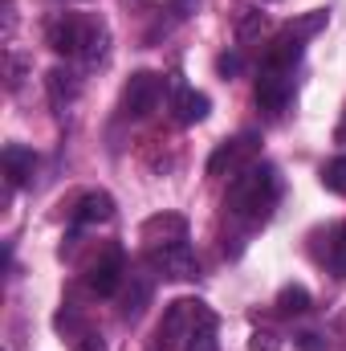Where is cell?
<instances>
[{
	"mask_svg": "<svg viewBox=\"0 0 346 351\" xmlns=\"http://www.w3.org/2000/svg\"><path fill=\"white\" fill-rule=\"evenodd\" d=\"M208 110H212V98H208L204 90H191V86L175 90V119H179L183 127L204 123V119H208Z\"/></svg>",
	"mask_w": 346,
	"mask_h": 351,
	"instance_id": "cell-13",
	"label": "cell"
},
{
	"mask_svg": "<svg viewBox=\"0 0 346 351\" xmlns=\"http://www.w3.org/2000/svg\"><path fill=\"white\" fill-rule=\"evenodd\" d=\"M257 156H261V135L245 131V135L220 143L208 156V176H241L249 164H257Z\"/></svg>",
	"mask_w": 346,
	"mask_h": 351,
	"instance_id": "cell-4",
	"label": "cell"
},
{
	"mask_svg": "<svg viewBox=\"0 0 346 351\" xmlns=\"http://www.w3.org/2000/svg\"><path fill=\"white\" fill-rule=\"evenodd\" d=\"M322 188L334 192V196H346V156H334V160L322 168Z\"/></svg>",
	"mask_w": 346,
	"mask_h": 351,
	"instance_id": "cell-19",
	"label": "cell"
},
{
	"mask_svg": "<svg viewBox=\"0 0 346 351\" xmlns=\"http://www.w3.org/2000/svg\"><path fill=\"white\" fill-rule=\"evenodd\" d=\"M127 294H122V319H139L143 306L151 302V278L147 274H127Z\"/></svg>",
	"mask_w": 346,
	"mask_h": 351,
	"instance_id": "cell-15",
	"label": "cell"
},
{
	"mask_svg": "<svg viewBox=\"0 0 346 351\" xmlns=\"http://www.w3.org/2000/svg\"><path fill=\"white\" fill-rule=\"evenodd\" d=\"M122 278H127L122 250H106V254L86 269V286H90V294H98V298H110V294L122 286Z\"/></svg>",
	"mask_w": 346,
	"mask_h": 351,
	"instance_id": "cell-9",
	"label": "cell"
},
{
	"mask_svg": "<svg viewBox=\"0 0 346 351\" xmlns=\"http://www.w3.org/2000/svg\"><path fill=\"white\" fill-rule=\"evenodd\" d=\"M147 265H151L155 274L172 278V282H191V278L200 274L196 254H191L187 241H175V245H163V250H147Z\"/></svg>",
	"mask_w": 346,
	"mask_h": 351,
	"instance_id": "cell-5",
	"label": "cell"
},
{
	"mask_svg": "<svg viewBox=\"0 0 346 351\" xmlns=\"http://www.w3.org/2000/svg\"><path fill=\"white\" fill-rule=\"evenodd\" d=\"M139 241H143V254L147 250H163L175 241H187V221L179 213H159V217H147L143 229H139Z\"/></svg>",
	"mask_w": 346,
	"mask_h": 351,
	"instance_id": "cell-7",
	"label": "cell"
},
{
	"mask_svg": "<svg viewBox=\"0 0 346 351\" xmlns=\"http://www.w3.org/2000/svg\"><path fill=\"white\" fill-rule=\"evenodd\" d=\"M261 33H265V12L241 4V8H237V37H241V41H257Z\"/></svg>",
	"mask_w": 346,
	"mask_h": 351,
	"instance_id": "cell-17",
	"label": "cell"
},
{
	"mask_svg": "<svg viewBox=\"0 0 346 351\" xmlns=\"http://www.w3.org/2000/svg\"><path fill=\"white\" fill-rule=\"evenodd\" d=\"M183 351H220L216 348V315H208V319L196 327V335L187 339V348Z\"/></svg>",
	"mask_w": 346,
	"mask_h": 351,
	"instance_id": "cell-20",
	"label": "cell"
},
{
	"mask_svg": "<svg viewBox=\"0 0 346 351\" xmlns=\"http://www.w3.org/2000/svg\"><path fill=\"white\" fill-rule=\"evenodd\" d=\"M37 172V156L21 143H8L4 147V176H8V188H25Z\"/></svg>",
	"mask_w": 346,
	"mask_h": 351,
	"instance_id": "cell-12",
	"label": "cell"
},
{
	"mask_svg": "<svg viewBox=\"0 0 346 351\" xmlns=\"http://www.w3.org/2000/svg\"><path fill=\"white\" fill-rule=\"evenodd\" d=\"M293 348L297 351H326V339L318 331H302V335H293Z\"/></svg>",
	"mask_w": 346,
	"mask_h": 351,
	"instance_id": "cell-22",
	"label": "cell"
},
{
	"mask_svg": "<svg viewBox=\"0 0 346 351\" xmlns=\"http://www.w3.org/2000/svg\"><path fill=\"white\" fill-rule=\"evenodd\" d=\"M45 41L53 53L62 58H82V62H98L110 45V29L102 16H82V12H57L45 25Z\"/></svg>",
	"mask_w": 346,
	"mask_h": 351,
	"instance_id": "cell-2",
	"label": "cell"
},
{
	"mask_svg": "<svg viewBox=\"0 0 346 351\" xmlns=\"http://www.w3.org/2000/svg\"><path fill=\"white\" fill-rule=\"evenodd\" d=\"M310 290L306 286H297V282H289V286H281V294H277V315L281 319H293V315H306L310 311Z\"/></svg>",
	"mask_w": 346,
	"mask_h": 351,
	"instance_id": "cell-16",
	"label": "cell"
},
{
	"mask_svg": "<svg viewBox=\"0 0 346 351\" xmlns=\"http://www.w3.org/2000/svg\"><path fill=\"white\" fill-rule=\"evenodd\" d=\"M0 8H4V37H12V29H16V0H0Z\"/></svg>",
	"mask_w": 346,
	"mask_h": 351,
	"instance_id": "cell-25",
	"label": "cell"
},
{
	"mask_svg": "<svg viewBox=\"0 0 346 351\" xmlns=\"http://www.w3.org/2000/svg\"><path fill=\"white\" fill-rule=\"evenodd\" d=\"M220 74H224V78L241 74V58H237V53H224V58H220Z\"/></svg>",
	"mask_w": 346,
	"mask_h": 351,
	"instance_id": "cell-26",
	"label": "cell"
},
{
	"mask_svg": "<svg viewBox=\"0 0 346 351\" xmlns=\"http://www.w3.org/2000/svg\"><path fill=\"white\" fill-rule=\"evenodd\" d=\"M212 311L200 302V298H179L163 311L159 327H155V351H183L187 339L196 335V327L208 319Z\"/></svg>",
	"mask_w": 346,
	"mask_h": 351,
	"instance_id": "cell-3",
	"label": "cell"
},
{
	"mask_svg": "<svg viewBox=\"0 0 346 351\" xmlns=\"http://www.w3.org/2000/svg\"><path fill=\"white\" fill-rule=\"evenodd\" d=\"M57 327L66 331V339H70V351H106V339L94 331V327H86L74 311H66V315H57Z\"/></svg>",
	"mask_w": 346,
	"mask_h": 351,
	"instance_id": "cell-11",
	"label": "cell"
},
{
	"mask_svg": "<svg viewBox=\"0 0 346 351\" xmlns=\"http://www.w3.org/2000/svg\"><path fill=\"white\" fill-rule=\"evenodd\" d=\"M326 258H330V265L338 269L346 278V221L343 225H334V233H330V250H326Z\"/></svg>",
	"mask_w": 346,
	"mask_h": 351,
	"instance_id": "cell-21",
	"label": "cell"
},
{
	"mask_svg": "<svg viewBox=\"0 0 346 351\" xmlns=\"http://www.w3.org/2000/svg\"><path fill=\"white\" fill-rule=\"evenodd\" d=\"M277 196H281V176H277V168L257 160V164H249L241 176H232L228 196H224V208H228V217H237V221L261 225V221L273 213Z\"/></svg>",
	"mask_w": 346,
	"mask_h": 351,
	"instance_id": "cell-1",
	"label": "cell"
},
{
	"mask_svg": "<svg viewBox=\"0 0 346 351\" xmlns=\"http://www.w3.org/2000/svg\"><path fill=\"white\" fill-rule=\"evenodd\" d=\"M159 94H163L159 74H151V70L131 74V82L122 86V114H127V119H143V114H151L155 102H159Z\"/></svg>",
	"mask_w": 346,
	"mask_h": 351,
	"instance_id": "cell-6",
	"label": "cell"
},
{
	"mask_svg": "<svg viewBox=\"0 0 346 351\" xmlns=\"http://www.w3.org/2000/svg\"><path fill=\"white\" fill-rule=\"evenodd\" d=\"M106 221H114V196L110 192H86L74 208V225L86 229V225H106Z\"/></svg>",
	"mask_w": 346,
	"mask_h": 351,
	"instance_id": "cell-10",
	"label": "cell"
},
{
	"mask_svg": "<svg viewBox=\"0 0 346 351\" xmlns=\"http://www.w3.org/2000/svg\"><path fill=\"white\" fill-rule=\"evenodd\" d=\"M49 94H53L57 106L74 102V98H78V78H74L70 70H53V74H49Z\"/></svg>",
	"mask_w": 346,
	"mask_h": 351,
	"instance_id": "cell-18",
	"label": "cell"
},
{
	"mask_svg": "<svg viewBox=\"0 0 346 351\" xmlns=\"http://www.w3.org/2000/svg\"><path fill=\"white\" fill-rule=\"evenodd\" d=\"M277 348H281V339L273 331H253V339H249V351H277Z\"/></svg>",
	"mask_w": 346,
	"mask_h": 351,
	"instance_id": "cell-23",
	"label": "cell"
},
{
	"mask_svg": "<svg viewBox=\"0 0 346 351\" xmlns=\"http://www.w3.org/2000/svg\"><path fill=\"white\" fill-rule=\"evenodd\" d=\"M326 21H330V8H310L306 16H297V21H289V25H285L281 33H285L289 41H302V45H306L310 37H318V33L326 29Z\"/></svg>",
	"mask_w": 346,
	"mask_h": 351,
	"instance_id": "cell-14",
	"label": "cell"
},
{
	"mask_svg": "<svg viewBox=\"0 0 346 351\" xmlns=\"http://www.w3.org/2000/svg\"><path fill=\"white\" fill-rule=\"evenodd\" d=\"M293 94V70H273V66H261L257 74V106L277 114Z\"/></svg>",
	"mask_w": 346,
	"mask_h": 351,
	"instance_id": "cell-8",
	"label": "cell"
},
{
	"mask_svg": "<svg viewBox=\"0 0 346 351\" xmlns=\"http://www.w3.org/2000/svg\"><path fill=\"white\" fill-rule=\"evenodd\" d=\"M21 78H25V58L21 53H8V90L21 86Z\"/></svg>",
	"mask_w": 346,
	"mask_h": 351,
	"instance_id": "cell-24",
	"label": "cell"
}]
</instances>
